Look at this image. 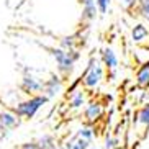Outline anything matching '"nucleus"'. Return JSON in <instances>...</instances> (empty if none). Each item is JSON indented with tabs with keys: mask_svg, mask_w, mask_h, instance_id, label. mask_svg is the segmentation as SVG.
I'll list each match as a JSON object with an SVG mask.
<instances>
[{
	"mask_svg": "<svg viewBox=\"0 0 149 149\" xmlns=\"http://www.w3.org/2000/svg\"><path fill=\"white\" fill-rule=\"evenodd\" d=\"M75 136H79V138H82V139H87V141L92 143L93 136H95V130H93L92 126H84V128H80L79 131H77Z\"/></svg>",
	"mask_w": 149,
	"mask_h": 149,
	"instance_id": "2eb2a0df",
	"label": "nucleus"
},
{
	"mask_svg": "<svg viewBox=\"0 0 149 149\" xmlns=\"http://www.w3.org/2000/svg\"><path fill=\"white\" fill-rule=\"evenodd\" d=\"M110 3H111V0H95V7L100 10V13H107L108 12Z\"/></svg>",
	"mask_w": 149,
	"mask_h": 149,
	"instance_id": "a211bd4d",
	"label": "nucleus"
},
{
	"mask_svg": "<svg viewBox=\"0 0 149 149\" xmlns=\"http://www.w3.org/2000/svg\"><path fill=\"white\" fill-rule=\"evenodd\" d=\"M85 2H88V0H80V3H85Z\"/></svg>",
	"mask_w": 149,
	"mask_h": 149,
	"instance_id": "b1692460",
	"label": "nucleus"
},
{
	"mask_svg": "<svg viewBox=\"0 0 149 149\" xmlns=\"http://www.w3.org/2000/svg\"><path fill=\"white\" fill-rule=\"evenodd\" d=\"M105 149H118V139L108 136V138L105 139Z\"/></svg>",
	"mask_w": 149,
	"mask_h": 149,
	"instance_id": "6ab92c4d",
	"label": "nucleus"
},
{
	"mask_svg": "<svg viewBox=\"0 0 149 149\" xmlns=\"http://www.w3.org/2000/svg\"><path fill=\"white\" fill-rule=\"evenodd\" d=\"M79 82L74 84L72 87L69 88V108L72 110H82L87 103V95H85V90L82 87L77 88Z\"/></svg>",
	"mask_w": 149,
	"mask_h": 149,
	"instance_id": "20e7f679",
	"label": "nucleus"
},
{
	"mask_svg": "<svg viewBox=\"0 0 149 149\" xmlns=\"http://www.w3.org/2000/svg\"><path fill=\"white\" fill-rule=\"evenodd\" d=\"M82 18L84 20H93L97 15V7H95V0H88L85 3H82Z\"/></svg>",
	"mask_w": 149,
	"mask_h": 149,
	"instance_id": "ddd939ff",
	"label": "nucleus"
},
{
	"mask_svg": "<svg viewBox=\"0 0 149 149\" xmlns=\"http://www.w3.org/2000/svg\"><path fill=\"white\" fill-rule=\"evenodd\" d=\"M36 144L40 146V149H51L54 144H56V141H54V138H53V136L44 134L43 138H40V141H38Z\"/></svg>",
	"mask_w": 149,
	"mask_h": 149,
	"instance_id": "f3484780",
	"label": "nucleus"
},
{
	"mask_svg": "<svg viewBox=\"0 0 149 149\" xmlns=\"http://www.w3.org/2000/svg\"><path fill=\"white\" fill-rule=\"evenodd\" d=\"M134 128L139 133H144L149 128V105H144L134 115Z\"/></svg>",
	"mask_w": 149,
	"mask_h": 149,
	"instance_id": "6e6552de",
	"label": "nucleus"
},
{
	"mask_svg": "<svg viewBox=\"0 0 149 149\" xmlns=\"http://www.w3.org/2000/svg\"><path fill=\"white\" fill-rule=\"evenodd\" d=\"M22 88L25 90L26 93H36V92H41V88H43V80L36 79L33 75H25L22 80Z\"/></svg>",
	"mask_w": 149,
	"mask_h": 149,
	"instance_id": "1a4fd4ad",
	"label": "nucleus"
},
{
	"mask_svg": "<svg viewBox=\"0 0 149 149\" xmlns=\"http://www.w3.org/2000/svg\"><path fill=\"white\" fill-rule=\"evenodd\" d=\"M136 82L139 87H149V61L144 62L136 72Z\"/></svg>",
	"mask_w": 149,
	"mask_h": 149,
	"instance_id": "9b49d317",
	"label": "nucleus"
},
{
	"mask_svg": "<svg viewBox=\"0 0 149 149\" xmlns=\"http://www.w3.org/2000/svg\"><path fill=\"white\" fill-rule=\"evenodd\" d=\"M148 36H149V30H148V26H144V25H136V26L131 30V38H133V41H136V43L144 41Z\"/></svg>",
	"mask_w": 149,
	"mask_h": 149,
	"instance_id": "f8f14e48",
	"label": "nucleus"
},
{
	"mask_svg": "<svg viewBox=\"0 0 149 149\" xmlns=\"http://www.w3.org/2000/svg\"><path fill=\"white\" fill-rule=\"evenodd\" d=\"M20 149H40V146L36 144V143H25Z\"/></svg>",
	"mask_w": 149,
	"mask_h": 149,
	"instance_id": "aec40b11",
	"label": "nucleus"
},
{
	"mask_svg": "<svg viewBox=\"0 0 149 149\" xmlns=\"http://www.w3.org/2000/svg\"><path fill=\"white\" fill-rule=\"evenodd\" d=\"M123 3L126 5V7H131V5H134V3H138V0H121Z\"/></svg>",
	"mask_w": 149,
	"mask_h": 149,
	"instance_id": "412c9836",
	"label": "nucleus"
},
{
	"mask_svg": "<svg viewBox=\"0 0 149 149\" xmlns=\"http://www.w3.org/2000/svg\"><path fill=\"white\" fill-rule=\"evenodd\" d=\"M20 118L12 111V110H0V128L2 131H10L15 126H18Z\"/></svg>",
	"mask_w": 149,
	"mask_h": 149,
	"instance_id": "0eeeda50",
	"label": "nucleus"
},
{
	"mask_svg": "<svg viewBox=\"0 0 149 149\" xmlns=\"http://www.w3.org/2000/svg\"><path fill=\"white\" fill-rule=\"evenodd\" d=\"M46 102H48V98H46L44 95H33V97H30L28 100L17 103V105L12 108V111L17 115L18 118L30 120L38 113V110H40Z\"/></svg>",
	"mask_w": 149,
	"mask_h": 149,
	"instance_id": "f257e3e1",
	"label": "nucleus"
},
{
	"mask_svg": "<svg viewBox=\"0 0 149 149\" xmlns=\"http://www.w3.org/2000/svg\"><path fill=\"white\" fill-rule=\"evenodd\" d=\"M53 57L57 64L59 72H62L64 75H69L72 72L75 66V61L79 59V54L75 51H67V49H54L53 51Z\"/></svg>",
	"mask_w": 149,
	"mask_h": 149,
	"instance_id": "7ed1b4c3",
	"label": "nucleus"
},
{
	"mask_svg": "<svg viewBox=\"0 0 149 149\" xmlns=\"http://www.w3.org/2000/svg\"><path fill=\"white\" fill-rule=\"evenodd\" d=\"M102 64L108 70H116V67H118V57H116V54H115V51L111 48L103 49V53H102Z\"/></svg>",
	"mask_w": 149,
	"mask_h": 149,
	"instance_id": "9d476101",
	"label": "nucleus"
},
{
	"mask_svg": "<svg viewBox=\"0 0 149 149\" xmlns=\"http://www.w3.org/2000/svg\"><path fill=\"white\" fill-rule=\"evenodd\" d=\"M64 146H66L67 149H88L90 148V141L82 139V138H79V136H75V138H72V139Z\"/></svg>",
	"mask_w": 149,
	"mask_h": 149,
	"instance_id": "4468645a",
	"label": "nucleus"
},
{
	"mask_svg": "<svg viewBox=\"0 0 149 149\" xmlns=\"http://www.w3.org/2000/svg\"><path fill=\"white\" fill-rule=\"evenodd\" d=\"M102 79H103V66H102V62L98 59H90L88 62V67L85 70V74L82 77V85L85 88H97L100 85Z\"/></svg>",
	"mask_w": 149,
	"mask_h": 149,
	"instance_id": "f03ea898",
	"label": "nucleus"
},
{
	"mask_svg": "<svg viewBox=\"0 0 149 149\" xmlns=\"http://www.w3.org/2000/svg\"><path fill=\"white\" fill-rule=\"evenodd\" d=\"M88 149H97V148H88Z\"/></svg>",
	"mask_w": 149,
	"mask_h": 149,
	"instance_id": "393cba45",
	"label": "nucleus"
},
{
	"mask_svg": "<svg viewBox=\"0 0 149 149\" xmlns=\"http://www.w3.org/2000/svg\"><path fill=\"white\" fill-rule=\"evenodd\" d=\"M62 90V80L57 77V75H51L48 80H44L43 82V88H41V92L46 98H54L56 95H59Z\"/></svg>",
	"mask_w": 149,
	"mask_h": 149,
	"instance_id": "39448f33",
	"label": "nucleus"
},
{
	"mask_svg": "<svg viewBox=\"0 0 149 149\" xmlns=\"http://www.w3.org/2000/svg\"><path fill=\"white\" fill-rule=\"evenodd\" d=\"M51 149H67V148H66V146H64V144H54V146H53V148H51Z\"/></svg>",
	"mask_w": 149,
	"mask_h": 149,
	"instance_id": "4be33fe9",
	"label": "nucleus"
},
{
	"mask_svg": "<svg viewBox=\"0 0 149 149\" xmlns=\"http://www.w3.org/2000/svg\"><path fill=\"white\" fill-rule=\"evenodd\" d=\"M102 115H103V107H102L100 102H88V103H85L84 116H85V121L88 125H92L97 120H100Z\"/></svg>",
	"mask_w": 149,
	"mask_h": 149,
	"instance_id": "423d86ee",
	"label": "nucleus"
},
{
	"mask_svg": "<svg viewBox=\"0 0 149 149\" xmlns=\"http://www.w3.org/2000/svg\"><path fill=\"white\" fill-rule=\"evenodd\" d=\"M2 134H3V131H2V128H0V138H2Z\"/></svg>",
	"mask_w": 149,
	"mask_h": 149,
	"instance_id": "5701e85b",
	"label": "nucleus"
},
{
	"mask_svg": "<svg viewBox=\"0 0 149 149\" xmlns=\"http://www.w3.org/2000/svg\"><path fill=\"white\" fill-rule=\"evenodd\" d=\"M138 13L149 22V0H138Z\"/></svg>",
	"mask_w": 149,
	"mask_h": 149,
	"instance_id": "dca6fc26",
	"label": "nucleus"
}]
</instances>
